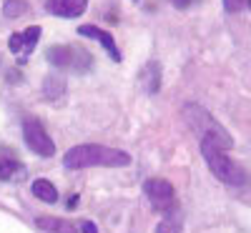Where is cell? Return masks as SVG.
<instances>
[{"mask_svg":"<svg viewBox=\"0 0 251 233\" xmlns=\"http://www.w3.org/2000/svg\"><path fill=\"white\" fill-rule=\"evenodd\" d=\"M63 165L68 171H80V168H126L131 165V156L121 151V148H108V145H100V143H83L75 145L63 156Z\"/></svg>","mask_w":251,"mask_h":233,"instance_id":"cell-1","label":"cell"},{"mask_svg":"<svg viewBox=\"0 0 251 233\" xmlns=\"http://www.w3.org/2000/svg\"><path fill=\"white\" fill-rule=\"evenodd\" d=\"M199 148H201V156H203V161L208 165V171H211L221 183H226V186H244L249 181V173L231 156H226V148H221V145H216L211 140H199Z\"/></svg>","mask_w":251,"mask_h":233,"instance_id":"cell-2","label":"cell"},{"mask_svg":"<svg viewBox=\"0 0 251 233\" xmlns=\"http://www.w3.org/2000/svg\"><path fill=\"white\" fill-rule=\"evenodd\" d=\"M183 120L188 123V128L199 136V140H211V143L226 148V151L234 145V138L228 136V131L206 108H201L196 103L183 105Z\"/></svg>","mask_w":251,"mask_h":233,"instance_id":"cell-3","label":"cell"},{"mask_svg":"<svg viewBox=\"0 0 251 233\" xmlns=\"http://www.w3.org/2000/svg\"><path fill=\"white\" fill-rule=\"evenodd\" d=\"M46 60L60 70H75V73H88L93 66L91 53L80 46H50L46 50Z\"/></svg>","mask_w":251,"mask_h":233,"instance_id":"cell-4","label":"cell"},{"mask_svg":"<svg viewBox=\"0 0 251 233\" xmlns=\"http://www.w3.org/2000/svg\"><path fill=\"white\" fill-rule=\"evenodd\" d=\"M23 140L40 158L55 156V143H53V138L48 136V131L43 128V123H40L38 118H25L23 120Z\"/></svg>","mask_w":251,"mask_h":233,"instance_id":"cell-5","label":"cell"},{"mask_svg":"<svg viewBox=\"0 0 251 233\" xmlns=\"http://www.w3.org/2000/svg\"><path fill=\"white\" fill-rule=\"evenodd\" d=\"M143 193H146L149 203L158 210V213H169V210L176 208V190H174V186L166 181V178H151V181H146Z\"/></svg>","mask_w":251,"mask_h":233,"instance_id":"cell-6","label":"cell"},{"mask_svg":"<svg viewBox=\"0 0 251 233\" xmlns=\"http://www.w3.org/2000/svg\"><path fill=\"white\" fill-rule=\"evenodd\" d=\"M40 33H43V28L40 25H30L25 28L23 33H13L10 40H8V48L13 55H20V58H28L35 46H38V40H40Z\"/></svg>","mask_w":251,"mask_h":233,"instance_id":"cell-7","label":"cell"},{"mask_svg":"<svg viewBox=\"0 0 251 233\" xmlns=\"http://www.w3.org/2000/svg\"><path fill=\"white\" fill-rule=\"evenodd\" d=\"M25 165L10 148H0V181H23Z\"/></svg>","mask_w":251,"mask_h":233,"instance_id":"cell-8","label":"cell"},{"mask_svg":"<svg viewBox=\"0 0 251 233\" xmlns=\"http://www.w3.org/2000/svg\"><path fill=\"white\" fill-rule=\"evenodd\" d=\"M86 8H88V0H48V3H46V10L50 15L66 18V20L83 15Z\"/></svg>","mask_w":251,"mask_h":233,"instance_id":"cell-9","label":"cell"},{"mask_svg":"<svg viewBox=\"0 0 251 233\" xmlns=\"http://www.w3.org/2000/svg\"><path fill=\"white\" fill-rule=\"evenodd\" d=\"M78 35H86V38L98 40V43L108 50L111 60H116V63L121 60V50H118L116 40H113V35H111L108 30H100V28H96V25H80V28H78Z\"/></svg>","mask_w":251,"mask_h":233,"instance_id":"cell-10","label":"cell"},{"mask_svg":"<svg viewBox=\"0 0 251 233\" xmlns=\"http://www.w3.org/2000/svg\"><path fill=\"white\" fill-rule=\"evenodd\" d=\"M141 80H143V86H146V93H158V88H161V66L156 60H151L149 66L143 68V73H141Z\"/></svg>","mask_w":251,"mask_h":233,"instance_id":"cell-11","label":"cell"},{"mask_svg":"<svg viewBox=\"0 0 251 233\" xmlns=\"http://www.w3.org/2000/svg\"><path fill=\"white\" fill-rule=\"evenodd\" d=\"M181 228H183V216L178 208H174L169 213H163V218L156 226V233H181Z\"/></svg>","mask_w":251,"mask_h":233,"instance_id":"cell-12","label":"cell"},{"mask_svg":"<svg viewBox=\"0 0 251 233\" xmlns=\"http://www.w3.org/2000/svg\"><path fill=\"white\" fill-rule=\"evenodd\" d=\"M33 196H35L38 201H43V203H58V190H55V186H53L50 181H46V178H38V181L33 183Z\"/></svg>","mask_w":251,"mask_h":233,"instance_id":"cell-13","label":"cell"},{"mask_svg":"<svg viewBox=\"0 0 251 233\" xmlns=\"http://www.w3.org/2000/svg\"><path fill=\"white\" fill-rule=\"evenodd\" d=\"M43 93H46L50 100L60 98L63 93H66V78H63L60 73H53V75H48V78H46V83H43Z\"/></svg>","mask_w":251,"mask_h":233,"instance_id":"cell-14","label":"cell"},{"mask_svg":"<svg viewBox=\"0 0 251 233\" xmlns=\"http://www.w3.org/2000/svg\"><path fill=\"white\" fill-rule=\"evenodd\" d=\"M30 10V5L25 3V0H8V3L3 5V15L5 18H20V15H25Z\"/></svg>","mask_w":251,"mask_h":233,"instance_id":"cell-15","label":"cell"},{"mask_svg":"<svg viewBox=\"0 0 251 233\" xmlns=\"http://www.w3.org/2000/svg\"><path fill=\"white\" fill-rule=\"evenodd\" d=\"M246 5H249V0H224L226 13H241Z\"/></svg>","mask_w":251,"mask_h":233,"instance_id":"cell-16","label":"cell"},{"mask_svg":"<svg viewBox=\"0 0 251 233\" xmlns=\"http://www.w3.org/2000/svg\"><path fill=\"white\" fill-rule=\"evenodd\" d=\"M80 233H98V228H96V223H91V221H83V223H80Z\"/></svg>","mask_w":251,"mask_h":233,"instance_id":"cell-17","label":"cell"},{"mask_svg":"<svg viewBox=\"0 0 251 233\" xmlns=\"http://www.w3.org/2000/svg\"><path fill=\"white\" fill-rule=\"evenodd\" d=\"M171 3H174L178 10H186V8H191V5L196 3V0H171Z\"/></svg>","mask_w":251,"mask_h":233,"instance_id":"cell-18","label":"cell"},{"mask_svg":"<svg viewBox=\"0 0 251 233\" xmlns=\"http://www.w3.org/2000/svg\"><path fill=\"white\" fill-rule=\"evenodd\" d=\"M246 8H249V10H251V0H249V5H246Z\"/></svg>","mask_w":251,"mask_h":233,"instance_id":"cell-19","label":"cell"}]
</instances>
